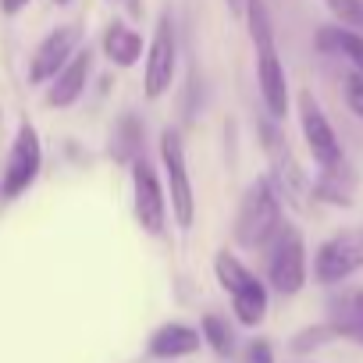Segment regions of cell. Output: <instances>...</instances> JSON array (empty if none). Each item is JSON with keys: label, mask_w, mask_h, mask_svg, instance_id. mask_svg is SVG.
<instances>
[{"label": "cell", "mask_w": 363, "mask_h": 363, "mask_svg": "<svg viewBox=\"0 0 363 363\" xmlns=\"http://www.w3.org/2000/svg\"><path fill=\"white\" fill-rule=\"evenodd\" d=\"M285 228L281 221V196L274 189V182L264 174L246 189L239 214H235V242L242 250H264L274 242V235Z\"/></svg>", "instance_id": "cell-1"}, {"label": "cell", "mask_w": 363, "mask_h": 363, "mask_svg": "<svg viewBox=\"0 0 363 363\" xmlns=\"http://www.w3.org/2000/svg\"><path fill=\"white\" fill-rule=\"evenodd\" d=\"M267 281L274 292L281 296H296L303 292L306 278H310V260H306V242H303V232L285 225L274 242L267 246Z\"/></svg>", "instance_id": "cell-2"}, {"label": "cell", "mask_w": 363, "mask_h": 363, "mask_svg": "<svg viewBox=\"0 0 363 363\" xmlns=\"http://www.w3.org/2000/svg\"><path fill=\"white\" fill-rule=\"evenodd\" d=\"M160 164H164V178H167V203H171V214H174L178 228H193V218H196L193 178H189L182 135L171 132V128L160 135Z\"/></svg>", "instance_id": "cell-3"}, {"label": "cell", "mask_w": 363, "mask_h": 363, "mask_svg": "<svg viewBox=\"0 0 363 363\" xmlns=\"http://www.w3.org/2000/svg\"><path fill=\"white\" fill-rule=\"evenodd\" d=\"M356 271H363V232L345 228L324 239L313 253V281L324 289H335L349 281Z\"/></svg>", "instance_id": "cell-4"}, {"label": "cell", "mask_w": 363, "mask_h": 363, "mask_svg": "<svg viewBox=\"0 0 363 363\" xmlns=\"http://www.w3.org/2000/svg\"><path fill=\"white\" fill-rule=\"evenodd\" d=\"M178 72V36H174V18L171 11H164L157 18L150 50H146V72H143V93L146 100H160Z\"/></svg>", "instance_id": "cell-5"}, {"label": "cell", "mask_w": 363, "mask_h": 363, "mask_svg": "<svg viewBox=\"0 0 363 363\" xmlns=\"http://www.w3.org/2000/svg\"><path fill=\"white\" fill-rule=\"evenodd\" d=\"M299 128H303V139H306V150H310L317 171H328V167L345 164L342 139H338L335 125L328 121L324 107L317 104V96H313L310 89L299 93Z\"/></svg>", "instance_id": "cell-6"}, {"label": "cell", "mask_w": 363, "mask_h": 363, "mask_svg": "<svg viewBox=\"0 0 363 363\" xmlns=\"http://www.w3.org/2000/svg\"><path fill=\"white\" fill-rule=\"evenodd\" d=\"M40 167H43L40 135H36V128H33L29 121H22V125H18V135H15V143H11L4 174H0V196H4V200L22 196L33 182L40 178Z\"/></svg>", "instance_id": "cell-7"}, {"label": "cell", "mask_w": 363, "mask_h": 363, "mask_svg": "<svg viewBox=\"0 0 363 363\" xmlns=\"http://www.w3.org/2000/svg\"><path fill=\"white\" fill-rule=\"evenodd\" d=\"M132 211L143 232L160 235L167 225V193L160 189V178L153 171V164L146 157L132 160Z\"/></svg>", "instance_id": "cell-8"}, {"label": "cell", "mask_w": 363, "mask_h": 363, "mask_svg": "<svg viewBox=\"0 0 363 363\" xmlns=\"http://www.w3.org/2000/svg\"><path fill=\"white\" fill-rule=\"evenodd\" d=\"M79 26H57L54 33H47V40L36 47L33 61H29V82L43 86V82H54L57 72L79 54Z\"/></svg>", "instance_id": "cell-9"}, {"label": "cell", "mask_w": 363, "mask_h": 363, "mask_svg": "<svg viewBox=\"0 0 363 363\" xmlns=\"http://www.w3.org/2000/svg\"><path fill=\"white\" fill-rule=\"evenodd\" d=\"M257 86L264 96L267 114L278 121L289 114V79H285V65L278 57V47L257 50Z\"/></svg>", "instance_id": "cell-10"}, {"label": "cell", "mask_w": 363, "mask_h": 363, "mask_svg": "<svg viewBox=\"0 0 363 363\" xmlns=\"http://www.w3.org/2000/svg\"><path fill=\"white\" fill-rule=\"evenodd\" d=\"M89 75H93V50H89V47H79V54H75V57L57 72V79L50 82V89H47V104L57 107V111L72 107V104L86 93Z\"/></svg>", "instance_id": "cell-11"}, {"label": "cell", "mask_w": 363, "mask_h": 363, "mask_svg": "<svg viewBox=\"0 0 363 363\" xmlns=\"http://www.w3.org/2000/svg\"><path fill=\"white\" fill-rule=\"evenodd\" d=\"M200 342L203 338H200L196 328L171 320V324H160L150 335V356H157V359H182V356H193L200 349Z\"/></svg>", "instance_id": "cell-12"}, {"label": "cell", "mask_w": 363, "mask_h": 363, "mask_svg": "<svg viewBox=\"0 0 363 363\" xmlns=\"http://www.w3.org/2000/svg\"><path fill=\"white\" fill-rule=\"evenodd\" d=\"M352 186H356V174L349 171V164H338V167L317 171V178L310 182V193H313V200H320V203L352 207Z\"/></svg>", "instance_id": "cell-13"}, {"label": "cell", "mask_w": 363, "mask_h": 363, "mask_svg": "<svg viewBox=\"0 0 363 363\" xmlns=\"http://www.w3.org/2000/svg\"><path fill=\"white\" fill-rule=\"evenodd\" d=\"M317 50L320 54H338L352 65V72L363 79V36L352 33V29H342V26H320L317 29Z\"/></svg>", "instance_id": "cell-14"}, {"label": "cell", "mask_w": 363, "mask_h": 363, "mask_svg": "<svg viewBox=\"0 0 363 363\" xmlns=\"http://www.w3.org/2000/svg\"><path fill=\"white\" fill-rule=\"evenodd\" d=\"M104 54L111 65L118 68H132L143 57V36L135 29H128L125 22H111L104 33Z\"/></svg>", "instance_id": "cell-15"}, {"label": "cell", "mask_w": 363, "mask_h": 363, "mask_svg": "<svg viewBox=\"0 0 363 363\" xmlns=\"http://www.w3.org/2000/svg\"><path fill=\"white\" fill-rule=\"evenodd\" d=\"M232 310H235L239 324L257 328V324L267 317V285H264L260 278H257V281H250L242 292H235V296H232Z\"/></svg>", "instance_id": "cell-16"}, {"label": "cell", "mask_w": 363, "mask_h": 363, "mask_svg": "<svg viewBox=\"0 0 363 363\" xmlns=\"http://www.w3.org/2000/svg\"><path fill=\"white\" fill-rule=\"evenodd\" d=\"M111 153L121 160V164H132L143 157V125L135 114H125L118 125H114V135H111Z\"/></svg>", "instance_id": "cell-17"}, {"label": "cell", "mask_w": 363, "mask_h": 363, "mask_svg": "<svg viewBox=\"0 0 363 363\" xmlns=\"http://www.w3.org/2000/svg\"><path fill=\"white\" fill-rule=\"evenodd\" d=\"M214 274H218V281H221V289H225L228 296H235V292H242L250 281H257V274H253L235 253H228V250H221V253L214 257Z\"/></svg>", "instance_id": "cell-18"}, {"label": "cell", "mask_w": 363, "mask_h": 363, "mask_svg": "<svg viewBox=\"0 0 363 363\" xmlns=\"http://www.w3.org/2000/svg\"><path fill=\"white\" fill-rule=\"evenodd\" d=\"M242 15H246V26H250L253 50L274 47V22H271V11H267L264 0H246V4H242Z\"/></svg>", "instance_id": "cell-19"}, {"label": "cell", "mask_w": 363, "mask_h": 363, "mask_svg": "<svg viewBox=\"0 0 363 363\" xmlns=\"http://www.w3.org/2000/svg\"><path fill=\"white\" fill-rule=\"evenodd\" d=\"M363 320V285L342 289L328 299V324H356Z\"/></svg>", "instance_id": "cell-20"}, {"label": "cell", "mask_w": 363, "mask_h": 363, "mask_svg": "<svg viewBox=\"0 0 363 363\" xmlns=\"http://www.w3.org/2000/svg\"><path fill=\"white\" fill-rule=\"evenodd\" d=\"M200 338H203L218 356H232V352H235V335H232V328H228V320H225L221 313H203V320H200Z\"/></svg>", "instance_id": "cell-21"}, {"label": "cell", "mask_w": 363, "mask_h": 363, "mask_svg": "<svg viewBox=\"0 0 363 363\" xmlns=\"http://www.w3.org/2000/svg\"><path fill=\"white\" fill-rule=\"evenodd\" d=\"M331 342H338V335H335V328L324 320V324H310V328L296 331L289 345H292V352L306 356V352H313V349H320V345H331Z\"/></svg>", "instance_id": "cell-22"}, {"label": "cell", "mask_w": 363, "mask_h": 363, "mask_svg": "<svg viewBox=\"0 0 363 363\" xmlns=\"http://www.w3.org/2000/svg\"><path fill=\"white\" fill-rule=\"evenodd\" d=\"M328 11L338 18L342 29H352L363 36V0H324Z\"/></svg>", "instance_id": "cell-23"}, {"label": "cell", "mask_w": 363, "mask_h": 363, "mask_svg": "<svg viewBox=\"0 0 363 363\" xmlns=\"http://www.w3.org/2000/svg\"><path fill=\"white\" fill-rule=\"evenodd\" d=\"M345 104H349V111H352L356 118H363V79H359L356 72L345 79Z\"/></svg>", "instance_id": "cell-24"}, {"label": "cell", "mask_w": 363, "mask_h": 363, "mask_svg": "<svg viewBox=\"0 0 363 363\" xmlns=\"http://www.w3.org/2000/svg\"><path fill=\"white\" fill-rule=\"evenodd\" d=\"M246 363H274V349L267 338H253L246 349Z\"/></svg>", "instance_id": "cell-25"}, {"label": "cell", "mask_w": 363, "mask_h": 363, "mask_svg": "<svg viewBox=\"0 0 363 363\" xmlns=\"http://www.w3.org/2000/svg\"><path fill=\"white\" fill-rule=\"evenodd\" d=\"M331 328H335L338 338H345L352 345H363V320H356V324H331Z\"/></svg>", "instance_id": "cell-26"}, {"label": "cell", "mask_w": 363, "mask_h": 363, "mask_svg": "<svg viewBox=\"0 0 363 363\" xmlns=\"http://www.w3.org/2000/svg\"><path fill=\"white\" fill-rule=\"evenodd\" d=\"M26 4H29V0H0V11H4V15H18Z\"/></svg>", "instance_id": "cell-27"}, {"label": "cell", "mask_w": 363, "mask_h": 363, "mask_svg": "<svg viewBox=\"0 0 363 363\" xmlns=\"http://www.w3.org/2000/svg\"><path fill=\"white\" fill-rule=\"evenodd\" d=\"M242 4H246V0H228V8H232L235 15H242Z\"/></svg>", "instance_id": "cell-28"}, {"label": "cell", "mask_w": 363, "mask_h": 363, "mask_svg": "<svg viewBox=\"0 0 363 363\" xmlns=\"http://www.w3.org/2000/svg\"><path fill=\"white\" fill-rule=\"evenodd\" d=\"M132 8H135V11H132V15H143V11H139V4H135V0H132Z\"/></svg>", "instance_id": "cell-29"}, {"label": "cell", "mask_w": 363, "mask_h": 363, "mask_svg": "<svg viewBox=\"0 0 363 363\" xmlns=\"http://www.w3.org/2000/svg\"><path fill=\"white\" fill-rule=\"evenodd\" d=\"M54 4H68V0H54Z\"/></svg>", "instance_id": "cell-30"}]
</instances>
